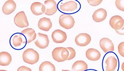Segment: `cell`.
Wrapping results in <instances>:
<instances>
[{"label":"cell","mask_w":124,"mask_h":71,"mask_svg":"<svg viewBox=\"0 0 124 71\" xmlns=\"http://www.w3.org/2000/svg\"><path fill=\"white\" fill-rule=\"evenodd\" d=\"M23 58L25 63L32 65L38 62L39 59V55L35 50L32 48H28L24 51Z\"/></svg>","instance_id":"6da1fadb"},{"label":"cell","mask_w":124,"mask_h":71,"mask_svg":"<svg viewBox=\"0 0 124 71\" xmlns=\"http://www.w3.org/2000/svg\"><path fill=\"white\" fill-rule=\"evenodd\" d=\"M59 23L61 27L66 29H70L73 27L75 21L71 15L62 14L60 17Z\"/></svg>","instance_id":"7a4b0ae2"},{"label":"cell","mask_w":124,"mask_h":71,"mask_svg":"<svg viewBox=\"0 0 124 71\" xmlns=\"http://www.w3.org/2000/svg\"><path fill=\"white\" fill-rule=\"evenodd\" d=\"M14 23L17 27L21 28L28 27V21L24 11L20 12L16 14L14 17Z\"/></svg>","instance_id":"3957f363"},{"label":"cell","mask_w":124,"mask_h":71,"mask_svg":"<svg viewBox=\"0 0 124 71\" xmlns=\"http://www.w3.org/2000/svg\"><path fill=\"white\" fill-rule=\"evenodd\" d=\"M91 40L90 35L86 33H81L75 37V42L78 46L84 47L89 45Z\"/></svg>","instance_id":"277c9868"},{"label":"cell","mask_w":124,"mask_h":71,"mask_svg":"<svg viewBox=\"0 0 124 71\" xmlns=\"http://www.w3.org/2000/svg\"><path fill=\"white\" fill-rule=\"evenodd\" d=\"M109 24L113 29L117 31L121 29L123 27L124 19L120 16H114L110 19Z\"/></svg>","instance_id":"5b68a950"},{"label":"cell","mask_w":124,"mask_h":71,"mask_svg":"<svg viewBox=\"0 0 124 71\" xmlns=\"http://www.w3.org/2000/svg\"><path fill=\"white\" fill-rule=\"evenodd\" d=\"M36 46L40 49H45L48 47L49 43V40L48 36L42 33H39L37 39L34 42Z\"/></svg>","instance_id":"8992f818"},{"label":"cell","mask_w":124,"mask_h":71,"mask_svg":"<svg viewBox=\"0 0 124 71\" xmlns=\"http://www.w3.org/2000/svg\"><path fill=\"white\" fill-rule=\"evenodd\" d=\"M51 37L53 41L57 43H64L66 40V33L60 29H57L53 31Z\"/></svg>","instance_id":"52a82bcc"},{"label":"cell","mask_w":124,"mask_h":71,"mask_svg":"<svg viewBox=\"0 0 124 71\" xmlns=\"http://www.w3.org/2000/svg\"><path fill=\"white\" fill-rule=\"evenodd\" d=\"M100 46L104 53L114 50V46L113 42L110 39L103 38L100 41Z\"/></svg>","instance_id":"ba28073f"},{"label":"cell","mask_w":124,"mask_h":71,"mask_svg":"<svg viewBox=\"0 0 124 71\" xmlns=\"http://www.w3.org/2000/svg\"><path fill=\"white\" fill-rule=\"evenodd\" d=\"M44 4L46 8V15H53L57 11V5L54 0H47L44 2Z\"/></svg>","instance_id":"9c48e42d"},{"label":"cell","mask_w":124,"mask_h":71,"mask_svg":"<svg viewBox=\"0 0 124 71\" xmlns=\"http://www.w3.org/2000/svg\"><path fill=\"white\" fill-rule=\"evenodd\" d=\"M107 16L106 10L103 8H99L93 13L92 18L96 22H101L106 19Z\"/></svg>","instance_id":"30bf717a"},{"label":"cell","mask_w":124,"mask_h":71,"mask_svg":"<svg viewBox=\"0 0 124 71\" xmlns=\"http://www.w3.org/2000/svg\"><path fill=\"white\" fill-rule=\"evenodd\" d=\"M31 11L35 15H40L45 13V6L40 2H34L31 6Z\"/></svg>","instance_id":"8fae6325"},{"label":"cell","mask_w":124,"mask_h":71,"mask_svg":"<svg viewBox=\"0 0 124 71\" xmlns=\"http://www.w3.org/2000/svg\"><path fill=\"white\" fill-rule=\"evenodd\" d=\"M16 8V3L13 0H8L3 5L2 11L3 13L6 15H9L14 12Z\"/></svg>","instance_id":"7c38bea8"},{"label":"cell","mask_w":124,"mask_h":71,"mask_svg":"<svg viewBox=\"0 0 124 71\" xmlns=\"http://www.w3.org/2000/svg\"><path fill=\"white\" fill-rule=\"evenodd\" d=\"M25 38L24 35L20 34H14L11 38V43L16 48L20 47L26 44Z\"/></svg>","instance_id":"4fadbf2b"},{"label":"cell","mask_w":124,"mask_h":71,"mask_svg":"<svg viewBox=\"0 0 124 71\" xmlns=\"http://www.w3.org/2000/svg\"><path fill=\"white\" fill-rule=\"evenodd\" d=\"M38 26L40 29L44 31H48L52 27V23L49 18L43 17L40 19Z\"/></svg>","instance_id":"5bb4252c"},{"label":"cell","mask_w":124,"mask_h":71,"mask_svg":"<svg viewBox=\"0 0 124 71\" xmlns=\"http://www.w3.org/2000/svg\"><path fill=\"white\" fill-rule=\"evenodd\" d=\"M100 52L94 48H89L86 52V58L91 61H96L99 60L101 57Z\"/></svg>","instance_id":"9a60e30c"},{"label":"cell","mask_w":124,"mask_h":71,"mask_svg":"<svg viewBox=\"0 0 124 71\" xmlns=\"http://www.w3.org/2000/svg\"><path fill=\"white\" fill-rule=\"evenodd\" d=\"M106 71H114L117 65V60L114 56H111L106 59Z\"/></svg>","instance_id":"2e32d148"},{"label":"cell","mask_w":124,"mask_h":71,"mask_svg":"<svg viewBox=\"0 0 124 71\" xmlns=\"http://www.w3.org/2000/svg\"><path fill=\"white\" fill-rule=\"evenodd\" d=\"M78 3L74 1L67 2L60 6L61 10L64 12H72L78 8Z\"/></svg>","instance_id":"e0dca14e"},{"label":"cell","mask_w":124,"mask_h":71,"mask_svg":"<svg viewBox=\"0 0 124 71\" xmlns=\"http://www.w3.org/2000/svg\"><path fill=\"white\" fill-rule=\"evenodd\" d=\"M21 33L25 36L27 39V42L29 43L34 41L37 37V34L35 31L31 28H27L23 30Z\"/></svg>","instance_id":"ac0fdd59"},{"label":"cell","mask_w":124,"mask_h":71,"mask_svg":"<svg viewBox=\"0 0 124 71\" xmlns=\"http://www.w3.org/2000/svg\"><path fill=\"white\" fill-rule=\"evenodd\" d=\"M12 58L11 55L7 52L3 51L0 53V65L8 66L11 63Z\"/></svg>","instance_id":"d6986e66"},{"label":"cell","mask_w":124,"mask_h":71,"mask_svg":"<svg viewBox=\"0 0 124 71\" xmlns=\"http://www.w3.org/2000/svg\"><path fill=\"white\" fill-rule=\"evenodd\" d=\"M63 47H57L55 48L52 53L53 58L55 61L60 63L64 62L62 56V49Z\"/></svg>","instance_id":"ffe728a7"},{"label":"cell","mask_w":124,"mask_h":71,"mask_svg":"<svg viewBox=\"0 0 124 71\" xmlns=\"http://www.w3.org/2000/svg\"><path fill=\"white\" fill-rule=\"evenodd\" d=\"M73 71H85L88 69V65L85 61H77L72 66Z\"/></svg>","instance_id":"44dd1931"},{"label":"cell","mask_w":124,"mask_h":71,"mask_svg":"<svg viewBox=\"0 0 124 71\" xmlns=\"http://www.w3.org/2000/svg\"><path fill=\"white\" fill-rule=\"evenodd\" d=\"M39 71H55V67L54 64L49 61H45L40 64Z\"/></svg>","instance_id":"7402d4cb"},{"label":"cell","mask_w":124,"mask_h":71,"mask_svg":"<svg viewBox=\"0 0 124 71\" xmlns=\"http://www.w3.org/2000/svg\"><path fill=\"white\" fill-rule=\"evenodd\" d=\"M68 51L69 52V56L68 57V60H70L75 58L76 56V52L75 49L71 47L67 48Z\"/></svg>","instance_id":"603a6c76"},{"label":"cell","mask_w":124,"mask_h":71,"mask_svg":"<svg viewBox=\"0 0 124 71\" xmlns=\"http://www.w3.org/2000/svg\"><path fill=\"white\" fill-rule=\"evenodd\" d=\"M116 5L117 8L122 11H124V0H116Z\"/></svg>","instance_id":"cb8c5ba5"},{"label":"cell","mask_w":124,"mask_h":71,"mask_svg":"<svg viewBox=\"0 0 124 71\" xmlns=\"http://www.w3.org/2000/svg\"><path fill=\"white\" fill-rule=\"evenodd\" d=\"M118 50L120 55L122 57H124V42L120 43L118 46Z\"/></svg>","instance_id":"d4e9b609"},{"label":"cell","mask_w":124,"mask_h":71,"mask_svg":"<svg viewBox=\"0 0 124 71\" xmlns=\"http://www.w3.org/2000/svg\"><path fill=\"white\" fill-rule=\"evenodd\" d=\"M88 2L91 6H99L103 1L102 0H88Z\"/></svg>","instance_id":"484cf974"},{"label":"cell","mask_w":124,"mask_h":71,"mask_svg":"<svg viewBox=\"0 0 124 71\" xmlns=\"http://www.w3.org/2000/svg\"><path fill=\"white\" fill-rule=\"evenodd\" d=\"M17 71H32V70H31V69H30L28 67L23 66L20 67L17 69Z\"/></svg>","instance_id":"4316f807"},{"label":"cell","mask_w":124,"mask_h":71,"mask_svg":"<svg viewBox=\"0 0 124 71\" xmlns=\"http://www.w3.org/2000/svg\"><path fill=\"white\" fill-rule=\"evenodd\" d=\"M61 71H70V70H62Z\"/></svg>","instance_id":"83f0119b"},{"label":"cell","mask_w":124,"mask_h":71,"mask_svg":"<svg viewBox=\"0 0 124 71\" xmlns=\"http://www.w3.org/2000/svg\"><path fill=\"white\" fill-rule=\"evenodd\" d=\"M0 71H6V70H0Z\"/></svg>","instance_id":"f1b7e54d"},{"label":"cell","mask_w":124,"mask_h":71,"mask_svg":"<svg viewBox=\"0 0 124 71\" xmlns=\"http://www.w3.org/2000/svg\"><path fill=\"white\" fill-rule=\"evenodd\" d=\"M123 65H124V63H123V71H124V70H123Z\"/></svg>","instance_id":"f546056e"}]
</instances>
